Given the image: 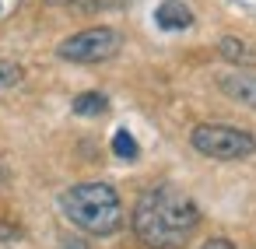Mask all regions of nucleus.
Masks as SVG:
<instances>
[{
	"instance_id": "obj_3",
	"label": "nucleus",
	"mask_w": 256,
	"mask_h": 249,
	"mask_svg": "<svg viewBox=\"0 0 256 249\" xmlns=\"http://www.w3.org/2000/svg\"><path fill=\"white\" fill-rule=\"evenodd\" d=\"M190 144H193V151H200L204 158H214V162H238V158H249L256 151V137L252 134L235 130V126H221V123L193 126Z\"/></svg>"
},
{
	"instance_id": "obj_6",
	"label": "nucleus",
	"mask_w": 256,
	"mask_h": 249,
	"mask_svg": "<svg viewBox=\"0 0 256 249\" xmlns=\"http://www.w3.org/2000/svg\"><path fill=\"white\" fill-rule=\"evenodd\" d=\"M154 22L165 32H179V28H190L193 25V11L182 4V0H162L158 11H154Z\"/></svg>"
},
{
	"instance_id": "obj_7",
	"label": "nucleus",
	"mask_w": 256,
	"mask_h": 249,
	"mask_svg": "<svg viewBox=\"0 0 256 249\" xmlns=\"http://www.w3.org/2000/svg\"><path fill=\"white\" fill-rule=\"evenodd\" d=\"M106 109H109V98H106L102 92H84V95L74 98V112H78V116H98V112H106Z\"/></svg>"
},
{
	"instance_id": "obj_12",
	"label": "nucleus",
	"mask_w": 256,
	"mask_h": 249,
	"mask_svg": "<svg viewBox=\"0 0 256 249\" xmlns=\"http://www.w3.org/2000/svg\"><path fill=\"white\" fill-rule=\"evenodd\" d=\"M200 249H235V246H232L228 238H207V242H204Z\"/></svg>"
},
{
	"instance_id": "obj_11",
	"label": "nucleus",
	"mask_w": 256,
	"mask_h": 249,
	"mask_svg": "<svg viewBox=\"0 0 256 249\" xmlns=\"http://www.w3.org/2000/svg\"><path fill=\"white\" fill-rule=\"evenodd\" d=\"M60 249H88V242L78 235H67V238H60Z\"/></svg>"
},
{
	"instance_id": "obj_10",
	"label": "nucleus",
	"mask_w": 256,
	"mask_h": 249,
	"mask_svg": "<svg viewBox=\"0 0 256 249\" xmlns=\"http://www.w3.org/2000/svg\"><path fill=\"white\" fill-rule=\"evenodd\" d=\"M14 84H22V67L11 60H0V92H8Z\"/></svg>"
},
{
	"instance_id": "obj_1",
	"label": "nucleus",
	"mask_w": 256,
	"mask_h": 249,
	"mask_svg": "<svg viewBox=\"0 0 256 249\" xmlns=\"http://www.w3.org/2000/svg\"><path fill=\"white\" fill-rule=\"evenodd\" d=\"M196 221L200 207L176 186H154L134 207V235L148 249H182Z\"/></svg>"
},
{
	"instance_id": "obj_2",
	"label": "nucleus",
	"mask_w": 256,
	"mask_h": 249,
	"mask_svg": "<svg viewBox=\"0 0 256 249\" xmlns=\"http://www.w3.org/2000/svg\"><path fill=\"white\" fill-rule=\"evenodd\" d=\"M60 210L88 235H116L123 224L120 193L109 182H78L60 193Z\"/></svg>"
},
{
	"instance_id": "obj_14",
	"label": "nucleus",
	"mask_w": 256,
	"mask_h": 249,
	"mask_svg": "<svg viewBox=\"0 0 256 249\" xmlns=\"http://www.w3.org/2000/svg\"><path fill=\"white\" fill-rule=\"evenodd\" d=\"M46 4H74V0H46Z\"/></svg>"
},
{
	"instance_id": "obj_13",
	"label": "nucleus",
	"mask_w": 256,
	"mask_h": 249,
	"mask_svg": "<svg viewBox=\"0 0 256 249\" xmlns=\"http://www.w3.org/2000/svg\"><path fill=\"white\" fill-rule=\"evenodd\" d=\"M8 179H11V172H8V165H4V162H0V190L8 186Z\"/></svg>"
},
{
	"instance_id": "obj_8",
	"label": "nucleus",
	"mask_w": 256,
	"mask_h": 249,
	"mask_svg": "<svg viewBox=\"0 0 256 249\" xmlns=\"http://www.w3.org/2000/svg\"><path fill=\"white\" fill-rule=\"evenodd\" d=\"M221 56L232 60V64H252V60H256V56L246 50V42L235 39V36H224V39H221Z\"/></svg>"
},
{
	"instance_id": "obj_9",
	"label": "nucleus",
	"mask_w": 256,
	"mask_h": 249,
	"mask_svg": "<svg viewBox=\"0 0 256 249\" xmlns=\"http://www.w3.org/2000/svg\"><path fill=\"white\" fill-rule=\"evenodd\" d=\"M112 151H116L120 158L134 162V158H137V140H134L126 130H116V134H112Z\"/></svg>"
},
{
	"instance_id": "obj_4",
	"label": "nucleus",
	"mask_w": 256,
	"mask_h": 249,
	"mask_svg": "<svg viewBox=\"0 0 256 249\" xmlns=\"http://www.w3.org/2000/svg\"><path fill=\"white\" fill-rule=\"evenodd\" d=\"M123 46V36L116 28H84L70 39H64L56 46V56L60 60H70V64H102V60H112Z\"/></svg>"
},
{
	"instance_id": "obj_5",
	"label": "nucleus",
	"mask_w": 256,
	"mask_h": 249,
	"mask_svg": "<svg viewBox=\"0 0 256 249\" xmlns=\"http://www.w3.org/2000/svg\"><path fill=\"white\" fill-rule=\"evenodd\" d=\"M218 88H221L228 98H235V102H242V106L256 109V78H252V74L228 70V74H221V78H218Z\"/></svg>"
}]
</instances>
